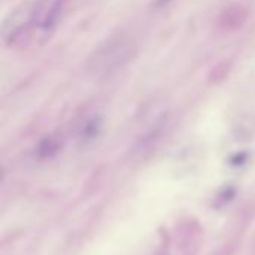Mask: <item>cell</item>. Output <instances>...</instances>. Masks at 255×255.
Here are the masks:
<instances>
[{"instance_id":"5","label":"cell","mask_w":255,"mask_h":255,"mask_svg":"<svg viewBox=\"0 0 255 255\" xmlns=\"http://www.w3.org/2000/svg\"><path fill=\"white\" fill-rule=\"evenodd\" d=\"M169 2H170V0H155L154 5H155V6H163V5H166V3H169Z\"/></svg>"},{"instance_id":"3","label":"cell","mask_w":255,"mask_h":255,"mask_svg":"<svg viewBox=\"0 0 255 255\" xmlns=\"http://www.w3.org/2000/svg\"><path fill=\"white\" fill-rule=\"evenodd\" d=\"M63 6H64V0H54L52 5L49 6V9L46 11V15L43 18V23H42V27L45 30H48V29L55 26V23L58 21L60 14L63 11Z\"/></svg>"},{"instance_id":"2","label":"cell","mask_w":255,"mask_h":255,"mask_svg":"<svg viewBox=\"0 0 255 255\" xmlns=\"http://www.w3.org/2000/svg\"><path fill=\"white\" fill-rule=\"evenodd\" d=\"M246 17H248L246 9H243L242 6H231V8H228V9H225L222 12L221 24L224 27H227V29H230V27L236 29V27H240L245 23Z\"/></svg>"},{"instance_id":"4","label":"cell","mask_w":255,"mask_h":255,"mask_svg":"<svg viewBox=\"0 0 255 255\" xmlns=\"http://www.w3.org/2000/svg\"><path fill=\"white\" fill-rule=\"evenodd\" d=\"M57 149H58V143H57L52 137L45 139V140L42 142V145H41V154H42V155H51V154H54Z\"/></svg>"},{"instance_id":"1","label":"cell","mask_w":255,"mask_h":255,"mask_svg":"<svg viewBox=\"0 0 255 255\" xmlns=\"http://www.w3.org/2000/svg\"><path fill=\"white\" fill-rule=\"evenodd\" d=\"M130 46H126L123 43H118L115 46H108V49H103L99 52L97 63H102V67L109 69L114 66H118L123 61H127V51Z\"/></svg>"}]
</instances>
